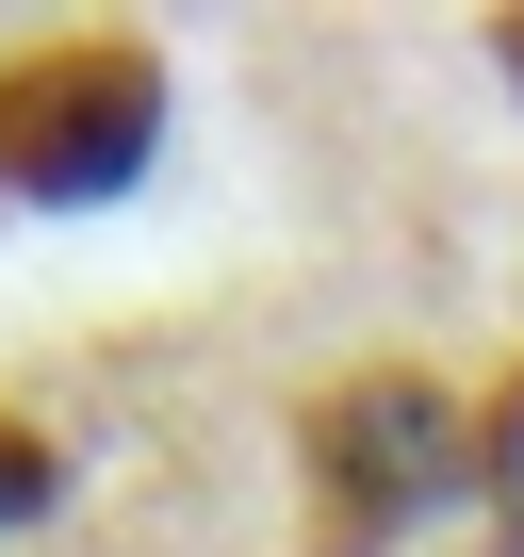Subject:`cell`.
Masks as SVG:
<instances>
[{
    "instance_id": "obj_1",
    "label": "cell",
    "mask_w": 524,
    "mask_h": 557,
    "mask_svg": "<svg viewBox=\"0 0 524 557\" xmlns=\"http://www.w3.org/2000/svg\"><path fill=\"white\" fill-rule=\"evenodd\" d=\"M296 443H312V524H328V557H361V541H394V524H426V508L459 492L475 410H459L426 361H361V377H328V394L296 410Z\"/></svg>"
},
{
    "instance_id": "obj_2",
    "label": "cell",
    "mask_w": 524,
    "mask_h": 557,
    "mask_svg": "<svg viewBox=\"0 0 524 557\" xmlns=\"http://www.w3.org/2000/svg\"><path fill=\"white\" fill-rule=\"evenodd\" d=\"M164 148V66L132 34H34L0 66V197H115Z\"/></svg>"
},
{
    "instance_id": "obj_3",
    "label": "cell",
    "mask_w": 524,
    "mask_h": 557,
    "mask_svg": "<svg viewBox=\"0 0 524 557\" xmlns=\"http://www.w3.org/2000/svg\"><path fill=\"white\" fill-rule=\"evenodd\" d=\"M50 492H66V443H50L34 410H0V524H34Z\"/></svg>"
},
{
    "instance_id": "obj_4",
    "label": "cell",
    "mask_w": 524,
    "mask_h": 557,
    "mask_svg": "<svg viewBox=\"0 0 524 557\" xmlns=\"http://www.w3.org/2000/svg\"><path fill=\"white\" fill-rule=\"evenodd\" d=\"M475 475H491V508H508V541H524V361H508V394L475 410Z\"/></svg>"
},
{
    "instance_id": "obj_5",
    "label": "cell",
    "mask_w": 524,
    "mask_h": 557,
    "mask_svg": "<svg viewBox=\"0 0 524 557\" xmlns=\"http://www.w3.org/2000/svg\"><path fill=\"white\" fill-rule=\"evenodd\" d=\"M491 66H508V83H524V17H508V34H491Z\"/></svg>"
}]
</instances>
